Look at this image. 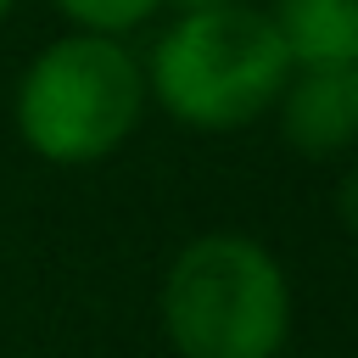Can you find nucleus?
Instances as JSON below:
<instances>
[{
    "label": "nucleus",
    "mask_w": 358,
    "mask_h": 358,
    "mask_svg": "<svg viewBox=\"0 0 358 358\" xmlns=\"http://www.w3.org/2000/svg\"><path fill=\"white\" fill-rule=\"evenodd\" d=\"M291 78V50L268 11L235 0L207 11H179L151 45L145 90L168 117L190 129H246L257 123Z\"/></svg>",
    "instance_id": "obj_1"
},
{
    "label": "nucleus",
    "mask_w": 358,
    "mask_h": 358,
    "mask_svg": "<svg viewBox=\"0 0 358 358\" xmlns=\"http://www.w3.org/2000/svg\"><path fill=\"white\" fill-rule=\"evenodd\" d=\"M162 330L179 358H280L291 285L252 235H196L162 274Z\"/></svg>",
    "instance_id": "obj_2"
},
{
    "label": "nucleus",
    "mask_w": 358,
    "mask_h": 358,
    "mask_svg": "<svg viewBox=\"0 0 358 358\" xmlns=\"http://www.w3.org/2000/svg\"><path fill=\"white\" fill-rule=\"evenodd\" d=\"M145 112V67L112 34L45 45L17 84V134L34 157L78 168L112 157Z\"/></svg>",
    "instance_id": "obj_3"
},
{
    "label": "nucleus",
    "mask_w": 358,
    "mask_h": 358,
    "mask_svg": "<svg viewBox=\"0 0 358 358\" xmlns=\"http://www.w3.org/2000/svg\"><path fill=\"white\" fill-rule=\"evenodd\" d=\"M274 106H280L285 145L302 157H341L358 145V67L352 62L291 67Z\"/></svg>",
    "instance_id": "obj_4"
},
{
    "label": "nucleus",
    "mask_w": 358,
    "mask_h": 358,
    "mask_svg": "<svg viewBox=\"0 0 358 358\" xmlns=\"http://www.w3.org/2000/svg\"><path fill=\"white\" fill-rule=\"evenodd\" d=\"M274 28L291 50V67L308 62L358 67V0H274Z\"/></svg>",
    "instance_id": "obj_5"
},
{
    "label": "nucleus",
    "mask_w": 358,
    "mask_h": 358,
    "mask_svg": "<svg viewBox=\"0 0 358 358\" xmlns=\"http://www.w3.org/2000/svg\"><path fill=\"white\" fill-rule=\"evenodd\" d=\"M162 0H56L62 17H73L84 34H129L134 22H145Z\"/></svg>",
    "instance_id": "obj_6"
},
{
    "label": "nucleus",
    "mask_w": 358,
    "mask_h": 358,
    "mask_svg": "<svg viewBox=\"0 0 358 358\" xmlns=\"http://www.w3.org/2000/svg\"><path fill=\"white\" fill-rule=\"evenodd\" d=\"M336 213H341V224L358 235V162L341 173V185H336Z\"/></svg>",
    "instance_id": "obj_7"
},
{
    "label": "nucleus",
    "mask_w": 358,
    "mask_h": 358,
    "mask_svg": "<svg viewBox=\"0 0 358 358\" xmlns=\"http://www.w3.org/2000/svg\"><path fill=\"white\" fill-rule=\"evenodd\" d=\"M168 6H179V11H207V6H235V0H168Z\"/></svg>",
    "instance_id": "obj_8"
},
{
    "label": "nucleus",
    "mask_w": 358,
    "mask_h": 358,
    "mask_svg": "<svg viewBox=\"0 0 358 358\" xmlns=\"http://www.w3.org/2000/svg\"><path fill=\"white\" fill-rule=\"evenodd\" d=\"M6 11H11V0H0V17H6Z\"/></svg>",
    "instance_id": "obj_9"
}]
</instances>
